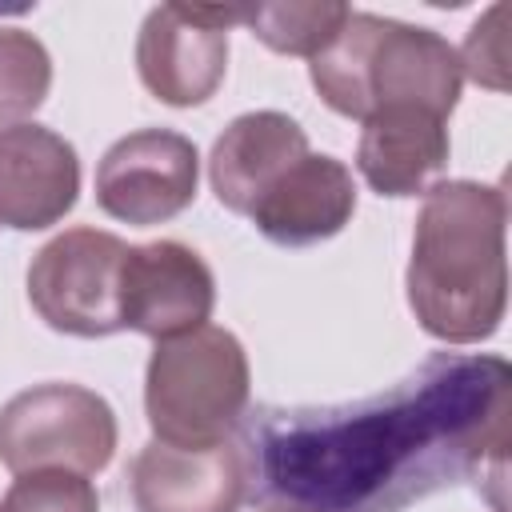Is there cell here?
<instances>
[{"label":"cell","instance_id":"obj_10","mask_svg":"<svg viewBox=\"0 0 512 512\" xmlns=\"http://www.w3.org/2000/svg\"><path fill=\"white\" fill-rule=\"evenodd\" d=\"M80 196L76 148L44 124L0 128V224L36 232L72 212Z\"/></svg>","mask_w":512,"mask_h":512},{"label":"cell","instance_id":"obj_19","mask_svg":"<svg viewBox=\"0 0 512 512\" xmlns=\"http://www.w3.org/2000/svg\"><path fill=\"white\" fill-rule=\"evenodd\" d=\"M268 512H316V508H304V504H292V508H268Z\"/></svg>","mask_w":512,"mask_h":512},{"label":"cell","instance_id":"obj_3","mask_svg":"<svg viewBox=\"0 0 512 512\" xmlns=\"http://www.w3.org/2000/svg\"><path fill=\"white\" fill-rule=\"evenodd\" d=\"M308 72L320 100L360 124L380 108H424L448 120L464 88L460 52L440 32L372 12H348Z\"/></svg>","mask_w":512,"mask_h":512},{"label":"cell","instance_id":"obj_15","mask_svg":"<svg viewBox=\"0 0 512 512\" xmlns=\"http://www.w3.org/2000/svg\"><path fill=\"white\" fill-rule=\"evenodd\" d=\"M348 4L340 0H304V4H256L244 8V24L256 40L284 56H316L348 20Z\"/></svg>","mask_w":512,"mask_h":512},{"label":"cell","instance_id":"obj_16","mask_svg":"<svg viewBox=\"0 0 512 512\" xmlns=\"http://www.w3.org/2000/svg\"><path fill=\"white\" fill-rule=\"evenodd\" d=\"M52 88V56L24 28H0V128L28 124Z\"/></svg>","mask_w":512,"mask_h":512},{"label":"cell","instance_id":"obj_4","mask_svg":"<svg viewBox=\"0 0 512 512\" xmlns=\"http://www.w3.org/2000/svg\"><path fill=\"white\" fill-rule=\"evenodd\" d=\"M248 404L244 344L216 324L156 340L144 376V412L164 444L208 448L220 444Z\"/></svg>","mask_w":512,"mask_h":512},{"label":"cell","instance_id":"obj_17","mask_svg":"<svg viewBox=\"0 0 512 512\" xmlns=\"http://www.w3.org/2000/svg\"><path fill=\"white\" fill-rule=\"evenodd\" d=\"M0 512H100V496L80 472L44 468L20 472L0 500Z\"/></svg>","mask_w":512,"mask_h":512},{"label":"cell","instance_id":"obj_8","mask_svg":"<svg viewBox=\"0 0 512 512\" xmlns=\"http://www.w3.org/2000/svg\"><path fill=\"white\" fill-rule=\"evenodd\" d=\"M196 144L168 128L120 136L96 168V204L124 224L148 228L180 216L196 200Z\"/></svg>","mask_w":512,"mask_h":512},{"label":"cell","instance_id":"obj_14","mask_svg":"<svg viewBox=\"0 0 512 512\" xmlns=\"http://www.w3.org/2000/svg\"><path fill=\"white\" fill-rule=\"evenodd\" d=\"M448 120L424 108H380L364 120L356 168L380 196L428 192V180L448 164Z\"/></svg>","mask_w":512,"mask_h":512},{"label":"cell","instance_id":"obj_9","mask_svg":"<svg viewBox=\"0 0 512 512\" xmlns=\"http://www.w3.org/2000/svg\"><path fill=\"white\" fill-rule=\"evenodd\" d=\"M216 280L180 240L136 244L120 268V320L152 340L184 336L212 316Z\"/></svg>","mask_w":512,"mask_h":512},{"label":"cell","instance_id":"obj_2","mask_svg":"<svg viewBox=\"0 0 512 512\" xmlns=\"http://www.w3.org/2000/svg\"><path fill=\"white\" fill-rule=\"evenodd\" d=\"M504 224L508 200L492 184L440 180L424 192L408 260V304L428 336L476 344L500 328L508 304Z\"/></svg>","mask_w":512,"mask_h":512},{"label":"cell","instance_id":"obj_5","mask_svg":"<svg viewBox=\"0 0 512 512\" xmlns=\"http://www.w3.org/2000/svg\"><path fill=\"white\" fill-rule=\"evenodd\" d=\"M116 452V412L84 384H36L0 408V464L8 472L64 468L92 476Z\"/></svg>","mask_w":512,"mask_h":512},{"label":"cell","instance_id":"obj_13","mask_svg":"<svg viewBox=\"0 0 512 512\" xmlns=\"http://www.w3.org/2000/svg\"><path fill=\"white\" fill-rule=\"evenodd\" d=\"M356 212L352 172L336 156H300L252 208V224L272 244H316L336 236Z\"/></svg>","mask_w":512,"mask_h":512},{"label":"cell","instance_id":"obj_18","mask_svg":"<svg viewBox=\"0 0 512 512\" xmlns=\"http://www.w3.org/2000/svg\"><path fill=\"white\" fill-rule=\"evenodd\" d=\"M464 76L476 84L504 92L508 88V4H492L468 32L464 52H460Z\"/></svg>","mask_w":512,"mask_h":512},{"label":"cell","instance_id":"obj_7","mask_svg":"<svg viewBox=\"0 0 512 512\" xmlns=\"http://www.w3.org/2000/svg\"><path fill=\"white\" fill-rule=\"evenodd\" d=\"M244 24V4H160L136 36V72L144 88L172 104H204L228 72V28Z\"/></svg>","mask_w":512,"mask_h":512},{"label":"cell","instance_id":"obj_11","mask_svg":"<svg viewBox=\"0 0 512 512\" xmlns=\"http://www.w3.org/2000/svg\"><path fill=\"white\" fill-rule=\"evenodd\" d=\"M244 480V456L228 440L208 448L152 440L132 460L136 512H236Z\"/></svg>","mask_w":512,"mask_h":512},{"label":"cell","instance_id":"obj_12","mask_svg":"<svg viewBox=\"0 0 512 512\" xmlns=\"http://www.w3.org/2000/svg\"><path fill=\"white\" fill-rule=\"evenodd\" d=\"M300 156H308V136L292 116H284V112H244L212 144V160H208L212 192L228 212L252 216L260 196Z\"/></svg>","mask_w":512,"mask_h":512},{"label":"cell","instance_id":"obj_6","mask_svg":"<svg viewBox=\"0 0 512 512\" xmlns=\"http://www.w3.org/2000/svg\"><path fill=\"white\" fill-rule=\"evenodd\" d=\"M128 244L100 228H68L48 240L28 268V300L36 316L68 336H112L120 320V268Z\"/></svg>","mask_w":512,"mask_h":512},{"label":"cell","instance_id":"obj_1","mask_svg":"<svg viewBox=\"0 0 512 512\" xmlns=\"http://www.w3.org/2000/svg\"><path fill=\"white\" fill-rule=\"evenodd\" d=\"M512 372L500 356H432L388 396L284 412L264 436L268 484L316 512H396L456 480L504 472Z\"/></svg>","mask_w":512,"mask_h":512}]
</instances>
